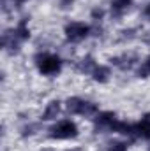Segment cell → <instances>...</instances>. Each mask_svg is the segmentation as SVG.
<instances>
[{
	"mask_svg": "<svg viewBox=\"0 0 150 151\" xmlns=\"http://www.w3.org/2000/svg\"><path fill=\"white\" fill-rule=\"evenodd\" d=\"M64 34H66L67 42H73V44H76V42L85 40V39L90 35V27H88L87 23H81V21H73V23L66 25Z\"/></svg>",
	"mask_w": 150,
	"mask_h": 151,
	"instance_id": "cell-6",
	"label": "cell"
},
{
	"mask_svg": "<svg viewBox=\"0 0 150 151\" xmlns=\"http://www.w3.org/2000/svg\"><path fill=\"white\" fill-rule=\"evenodd\" d=\"M30 39V28H28V18L20 19V23L12 30H5L2 34V47L9 53H18L20 46Z\"/></svg>",
	"mask_w": 150,
	"mask_h": 151,
	"instance_id": "cell-1",
	"label": "cell"
},
{
	"mask_svg": "<svg viewBox=\"0 0 150 151\" xmlns=\"http://www.w3.org/2000/svg\"><path fill=\"white\" fill-rule=\"evenodd\" d=\"M127 148H129L127 142H124V141H115L111 144H108V148L104 151H127Z\"/></svg>",
	"mask_w": 150,
	"mask_h": 151,
	"instance_id": "cell-14",
	"label": "cell"
},
{
	"mask_svg": "<svg viewBox=\"0 0 150 151\" xmlns=\"http://www.w3.org/2000/svg\"><path fill=\"white\" fill-rule=\"evenodd\" d=\"M51 139H58V141H66V139H76L78 137V127L74 121L71 119H62L58 123H55L50 130H48Z\"/></svg>",
	"mask_w": 150,
	"mask_h": 151,
	"instance_id": "cell-4",
	"label": "cell"
},
{
	"mask_svg": "<svg viewBox=\"0 0 150 151\" xmlns=\"http://www.w3.org/2000/svg\"><path fill=\"white\" fill-rule=\"evenodd\" d=\"M90 76H92V79L95 83H108V79H110V69L106 65H95L94 72Z\"/></svg>",
	"mask_w": 150,
	"mask_h": 151,
	"instance_id": "cell-12",
	"label": "cell"
},
{
	"mask_svg": "<svg viewBox=\"0 0 150 151\" xmlns=\"http://www.w3.org/2000/svg\"><path fill=\"white\" fill-rule=\"evenodd\" d=\"M134 134H136V137L150 141V113L143 114L141 119L138 123H134Z\"/></svg>",
	"mask_w": 150,
	"mask_h": 151,
	"instance_id": "cell-8",
	"label": "cell"
},
{
	"mask_svg": "<svg viewBox=\"0 0 150 151\" xmlns=\"http://www.w3.org/2000/svg\"><path fill=\"white\" fill-rule=\"evenodd\" d=\"M138 60H140L138 55H134V53H124L120 56H113L110 62H111V65H115L120 70H131L138 63Z\"/></svg>",
	"mask_w": 150,
	"mask_h": 151,
	"instance_id": "cell-7",
	"label": "cell"
},
{
	"mask_svg": "<svg viewBox=\"0 0 150 151\" xmlns=\"http://www.w3.org/2000/svg\"><path fill=\"white\" fill-rule=\"evenodd\" d=\"M69 151H81V150H78V148H76V150H69Z\"/></svg>",
	"mask_w": 150,
	"mask_h": 151,
	"instance_id": "cell-18",
	"label": "cell"
},
{
	"mask_svg": "<svg viewBox=\"0 0 150 151\" xmlns=\"http://www.w3.org/2000/svg\"><path fill=\"white\" fill-rule=\"evenodd\" d=\"M60 109H62L60 102H58V100H51V102L48 104L46 111L42 113L41 119H42V121H51V119H55V118H57V116L60 114Z\"/></svg>",
	"mask_w": 150,
	"mask_h": 151,
	"instance_id": "cell-9",
	"label": "cell"
},
{
	"mask_svg": "<svg viewBox=\"0 0 150 151\" xmlns=\"http://www.w3.org/2000/svg\"><path fill=\"white\" fill-rule=\"evenodd\" d=\"M143 14H145V18H149V19H150V4L143 9Z\"/></svg>",
	"mask_w": 150,
	"mask_h": 151,
	"instance_id": "cell-16",
	"label": "cell"
},
{
	"mask_svg": "<svg viewBox=\"0 0 150 151\" xmlns=\"http://www.w3.org/2000/svg\"><path fill=\"white\" fill-rule=\"evenodd\" d=\"M66 109H67V113L79 114V116H85V118H95V114L99 113V107L94 102L85 100V99H79V97L67 99Z\"/></svg>",
	"mask_w": 150,
	"mask_h": 151,
	"instance_id": "cell-3",
	"label": "cell"
},
{
	"mask_svg": "<svg viewBox=\"0 0 150 151\" xmlns=\"http://www.w3.org/2000/svg\"><path fill=\"white\" fill-rule=\"evenodd\" d=\"M95 62H94V58L90 56V55H87L85 58H81L79 62H78V65H76V69L81 72V74H92L94 72V69H95Z\"/></svg>",
	"mask_w": 150,
	"mask_h": 151,
	"instance_id": "cell-11",
	"label": "cell"
},
{
	"mask_svg": "<svg viewBox=\"0 0 150 151\" xmlns=\"http://www.w3.org/2000/svg\"><path fill=\"white\" fill-rule=\"evenodd\" d=\"M118 123L117 114L111 111H104V113H97L94 118V128L95 134H106V132H115V127Z\"/></svg>",
	"mask_w": 150,
	"mask_h": 151,
	"instance_id": "cell-5",
	"label": "cell"
},
{
	"mask_svg": "<svg viewBox=\"0 0 150 151\" xmlns=\"http://www.w3.org/2000/svg\"><path fill=\"white\" fill-rule=\"evenodd\" d=\"M133 0H111V14L113 18H120L129 7H131Z\"/></svg>",
	"mask_w": 150,
	"mask_h": 151,
	"instance_id": "cell-10",
	"label": "cell"
},
{
	"mask_svg": "<svg viewBox=\"0 0 150 151\" xmlns=\"http://www.w3.org/2000/svg\"><path fill=\"white\" fill-rule=\"evenodd\" d=\"M37 130H39V125H28V127H25V128H23V134H21V135H23V137H27V135L36 134Z\"/></svg>",
	"mask_w": 150,
	"mask_h": 151,
	"instance_id": "cell-15",
	"label": "cell"
},
{
	"mask_svg": "<svg viewBox=\"0 0 150 151\" xmlns=\"http://www.w3.org/2000/svg\"><path fill=\"white\" fill-rule=\"evenodd\" d=\"M36 65L42 76H57L62 70V58L51 53H39L36 55Z\"/></svg>",
	"mask_w": 150,
	"mask_h": 151,
	"instance_id": "cell-2",
	"label": "cell"
},
{
	"mask_svg": "<svg viewBox=\"0 0 150 151\" xmlns=\"http://www.w3.org/2000/svg\"><path fill=\"white\" fill-rule=\"evenodd\" d=\"M73 2H74V0H62V5L66 7V5H69V4H73Z\"/></svg>",
	"mask_w": 150,
	"mask_h": 151,
	"instance_id": "cell-17",
	"label": "cell"
},
{
	"mask_svg": "<svg viewBox=\"0 0 150 151\" xmlns=\"http://www.w3.org/2000/svg\"><path fill=\"white\" fill-rule=\"evenodd\" d=\"M138 77H150V55L138 69Z\"/></svg>",
	"mask_w": 150,
	"mask_h": 151,
	"instance_id": "cell-13",
	"label": "cell"
}]
</instances>
